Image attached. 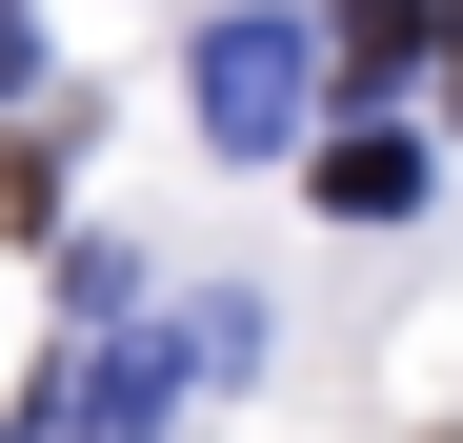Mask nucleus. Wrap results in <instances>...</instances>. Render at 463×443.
Instances as JSON below:
<instances>
[{"mask_svg": "<svg viewBox=\"0 0 463 443\" xmlns=\"http://www.w3.org/2000/svg\"><path fill=\"white\" fill-rule=\"evenodd\" d=\"M343 61H363V81H403V61H443V0H343Z\"/></svg>", "mask_w": 463, "mask_h": 443, "instance_id": "7ed1b4c3", "label": "nucleus"}, {"mask_svg": "<svg viewBox=\"0 0 463 443\" xmlns=\"http://www.w3.org/2000/svg\"><path fill=\"white\" fill-rule=\"evenodd\" d=\"M21 61H41V21H21V0H0V81H21Z\"/></svg>", "mask_w": 463, "mask_h": 443, "instance_id": "20e7f679", "label": "nucleus"}, {"mask_svg": "<svg viewBox=\"0 0 463 443\" xmlns=\"http://www.w3.org/2000/svg\"><path fill=\"white\" fill-rule=\"evenodd\" d=\"M202 121L222 141H282L302 121V21H202Z\"/></svg>", "mask_w": 463, "mask_h": 443, "instance_id": "f257e3e1", "label": "nucleus"}, {"mask_svg": "<svg viewBox=\"0 0 463 443\" xmlns=\"http://www.w3.org/2000/svg\"><path fill=\"white\" fill-rule=\"evenodd\" d=\"M323 202H343V222H403V202H423V141H383V121L323 141Z\"/></svg>", "mask_w": 463, "mask_h": 443, "instance_id": "f03ea898", "label": "nucleus"}]
</instances>
